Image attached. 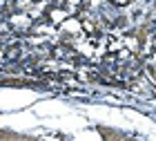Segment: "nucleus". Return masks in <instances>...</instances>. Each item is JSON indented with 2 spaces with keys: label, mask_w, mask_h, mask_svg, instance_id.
Instances as JSON below:
<instances>
[{
  "label": "nucleus",
  "mask_w": 156,
  "mask_h": 141,
  "mask_svg": "<svg viewBox=\"0 0 156 141\" xmlns=\"http://www.w3.org/2000/svg\"><path fill=\"white\" fill-rule=\"evenodd\" d=\"M132 0H112V5H116V7H123V5H129Z\"/></svg>",
  "instance_id": "nucleus-1"
}]
</instances>
